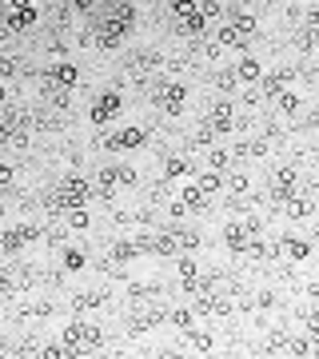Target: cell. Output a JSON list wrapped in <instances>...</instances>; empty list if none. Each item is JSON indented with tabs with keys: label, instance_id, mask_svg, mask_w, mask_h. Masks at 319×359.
<instances>
[{
	"label": "cell",
	"instance_id": "44",
	"mask_svg": "<svg viewBox=\"0 0 319 359\" xmlns=\"http://www.w3.org/2000/svg\"><path fill=\"white\" fill-rule=\"evenodd\" d=\"M307 28H311L316 40H319V0H316V4H307Z\"/></svg>",
	"mask_w": 319,
	"mask_h": 359
},
{
	"label": "cell",
	"instance_id": "17",
	"mask_svg": "<svg viewBox=\"0 0 319 359\" xmlns=\"http://www.w3.org/2000/svg\"><path fill=\"white\" fill-rule=\"evenodd\" d=\"M216 140H220V136H216V128H212V124H200V128L188 136V148L192 152H207V148H216Z\"/></svg>",
	"mask_w": 319,
	"mask_h": 359
},
{
	"label": "cell",
	"instance_id": "40",
	"mask_svg": "<svg viewBox=\"0 0 319 359\" xmlns=\"http://www.w3.org/2000/svg\"><path fill=\"white\" fill-rule=\"evenodd\" d=\"M116 180H120L124 188H132V184H136L140 176H136V168H132V164H116Z\"/></svg>",
	"mask_w": 319,
	"mask_h": 359
},
{
	"label": "cell",
	"instance_id": "35",
	"mask_svg": "<svg viewBox=\"0 0 319 359\" xmlns=\"http://www.w3.org/2000/svg\"><path fill=\"white\" fill-rule=\"evenodd\" d=\"M176 271H180V280H196V276H200V267H196V260H192V252H180V256H176Z\"/></svg>",
	"mask_w": 319,
	"mask_h": 359
},
{
	"label": "cell",
	"instance_id": "38",
	"mask_svg": "<svg viewBox=\"0 0 319 359\" xmlns=\"http://www.w3.org/2000/svg\"><path fill=\"white\" fill-rule=\"evenodd\" d=\"M224 188L227 192H251V180H247L244 172H231V176H224Z\"/></svg>",
	"mask_w": 319,
	"mask_h": 359
},
{
	"label": "cell",
	"instance_id": "20",
	"mask_svg": "<svg viewBox=\"0 0 319 359\" xmlns=\"http://www.w3.org/2000/svg\"><path fill=\"white\" fill-rule=\"evenodd\" d=\"M172 232H176V240H180V252H196V247H200V232H196V227L172 220Z\"/></svg>",
	"mask_w": 319,
	"mask_h": 359
},
{
	"label": "cell",
	"instance_id": "41",
	"mask_svg": "<svg viewBox=\"0 0 319 359\" xmlns=\"http://www.w3.org/2000/svg\"><path fill=\"white\" fill-rule=\"evenodd\" d=\"M12 180H17V168H12L8 160H0V192L12 188Z\"/></svg>",
	"mask_w": 319,
	"mask_h": 359
},
{
	"label": "cell",
	"instance_id": "27",
	"mask_svg": "<svg viewBox=\"0 0 319 359\" xmlns=\"http://www.w3.org/2000/svg\"><path fill=\"white\" fill-rule=\"evenodd\" d=\"M64 224L72 227V232H88V227H92V216H88V208H68L64 212Z\"/></svg>",
	"mask_w": 319,
	"mask_h": 359
},
{
	"label": "cell",
	"instance_id": "42",
	"mask_svg": "<svg viewBox=\"0 0 319 359\" xmlns=\"http://www.w3.org/2000/svg\"><path fill=\"white\" fill-rule=\"evenodd\" d=\"M28 316H56V303H48V300L28 303Z\"/></svg>",
	"mask_w": 319,
	"mask_h": 359
},
{
	"label": "cell",
	"instance_id": "48",
	"mask_svg": "<svg viewBox=\"0 0 319 359\" xmlns=\"http://www.w3.org/2000/svg\"><path fill=\"white\" fill-rule=\"evenodd\" d=\"M303 291H307V296H311V300H319V276H311V280H307V287H303Z\"/></svg>",
	"mask_w": 319,
	"mask_h": 359
},
{
	"label": "cell",
	"instance_id": "34",
	"mask_svg": "<svg viewBox=\"0 0 319 359\" xmlns=\"http://www.w3.org/2000/svg\"><path fill=\"white\" fill-rule=\"evenodd\" d=\"M231 164V148H207V168L212 172H227Z\"/></svg>",
	"mask_w": 319,
	"mask_h": 359
},
{
	"label": "cell",
	"instance_id": "39",
	"mask_svg": "<svg viewBox=\"0 0 319 359\" xmlns=\"http://www.w3.org/2000/svg\"><path fill=\"white\" fill-rule=\"evenodd\" d=\"M164 212H168V220H184V216H188V204L180 200V192H176L168 204H164Z\"/></svg>",
	"mask_w": 319,
	"mask_h": 359
},
{
	"label": "cell",
	"instance_id": "24",
	"mask_svg": "<svg viewBox=\"0 0 319 359\" xmlns=\"http://www.w3.org/2000/svg\"><path fill=\"white\" fill-rule=\"evenodd\" d=\"M112 260H120V264H132V260H140V247H136V240H116L112 244Z\"/></svg>",
	"mask_w": 319,
	"mask_h": 359
},
{
	"label": "cell",
	"instance_id": "2",
	"mask_svg": "<svg viewBox=\"0 0 319 359\" xmlns=\"http://www.w3.org/2000/svg\"><path fill=\"white\" fill-rule=\"evenodd\" d=\"M120 112H124V96L116 92V88H108V92H100V96L92 100V108H88V120H92L96 128H104V124H112Z\"/></svg>",
	"mask_w": 319,
	"mask_h": 359
},
{
	"label": "cell",
	"instance_id": "18",
	"mask_svg": "<svg viewBox=\"0 0 319 359\" xmlns=\"http://www.w3.org/2000/svg\"><path fill=\"white\" fill-rule=\"evenodd\" d=\"M180 192V200L188 204V212H207V196L200 192V184L192 180V184H184V188H176Z\"/></svg>",
	"mask_w": 319,
	"mask_h": 359
},
{
	"label": "cell",
	"instance_id": "49",
	"mask_svg": "<svg viewBox=\"0 0 319 359\" xmlns=\"http://www.w3.org/2000/svg\"><path fill=\"white\" fill-rule=\"evenodd\" d=\"M303 128H319V108L311 116H307V124H303Z\"/></svg>",
	"mask_w": 319,
	"mask_h": 359
},
{
	"label": "cell",
	"instance_id": "29",
	"mask_svg": "<svg viewBox=\"0 0 319 359\" xmlns=\"http://www.w3.org/2000/svg\"><path fill=\"white\" fill-rule=\"evenodd\" d=\"M196 184H200V192H204V196H216V192H224V172H212V168H207L204 176L196 180Z\"/></svg>",
	"mask_w": 319,
	"mask_h": 359
},
{
	"label": "cell",
	"instance_id": "19",
	"mask_svg": "<svg viewBox=\"0 0 319 359\" xmlns=\"http://www.w3.org/2000/svg\"><path fill=\"white\" fill-rule=\"evenodd\" d=\"M236 76H240V84H260L263 76V64L256 57H244L240 64H236Z\"/></svg>",
	"mask_w": 319,
	"mask_h": 359
},
{
	"label": "cell",
	"instance_id": "3",
	"mask_svg": "<svg viewBox=\"0 0 319 359\" xmlns=\"http://www.w3.org/2000/svg\"><path fill=\"white\" fill-rule=\"evenodd\" d=\"M56 192L64 200V208H88V200H92V184L84 176H64L56 184Z\"/></svg>",
	"mask_w": 319,
	"mask_h": 359
},
{
	"label": "cell",
	"instance_id": "7",
	"mask_svg": "<svg viewBox=\"0 0 319 359\" xmlns=\"http://www.w3.org/2000/svg\"><path fill=\"white\" fill-rule=\"evenodd\" d=\"M207 124L216 128V136H227L231 132V124H236V112H231V100L220 96L216 104H212V116H207Z\"/></svg>",
	"mask_w": 319,
	"mask_h": 359
},
{
	"label": "cell",
	"instance_id": "22",
	"mask_svg": "<svg viewBox=\"0 0 319 359\" xmlns=\"http://www.w3.org/2000/svg\"><path fill=\"white\" fill-rule=\"evenodd\" d=\"M84 264H88V256H84L80 247H72V244L60 247V267H64V271H80Z\"/></svg>",
	"mask_w": 319,
	"mask_h": 359
},
{
	"label": "cell",
	"instance_id": "25",
	"mask_svg": "<svg viewBox=\"0 0 319 359\" xmlns=\"http://www.w3.org/2000/svg\"><path fill=\"white\" fill-rule=\"evenodd\" d=\"M0 296H4V300L20 296V280H17V271H12V264L0 267Z\"/></svg>",
	"mask_w": 319,
	"mask_h": 359
},
{
	"label": "cell",
	"instance_id": "15",
	"mask_svg": "<svg viewBox=\"0 0 319 359\" xmlns=\"http://www.w3.org/2000/svg\"><path fill=\"white\" fill-rule=\"evenodd\" d=\"M0 252H4V256H20V252H24L20 224H4V227H0Z\"/></svg>",
	"mask_w": 319,
	"mask_h": 359
},
{
	"label": "cell",
	"instance_id": "51",
	"mask_svg": "<svg viewBox=\"0 0 319 359\" xmlns=\"http://www.w3.org/2000/svg\"><path fill=\"white\" fill-rule=\"evenodd\" d=\"M0 100H8V88H4V76H0Z\"/></svg>",
	"mask_w": 319,
	"mask_h": 359
},
{
	"label": "cell",
	"instance_id": "1",
	"mask_svg": "<svg viewBox=\"0 0 319 359\" xmlns=\"http://www.w3.org/2000/svg\"><path fill=\"white\" fill-rule=\"evenodd\" d=\"M188 96H192L188 84H176V80H168V84H164V92H156V100H152V104L168 116V120H176V116L188 112Z\"/></svg>",
	"mask_w": 319,
	"mask_h": 359
},
{
	"label": "cell",
	"instance_id": "10",
	"mask_svg": "<svg viewBox=\"0 0 319 359\" xmlns=\"http://www.w3.org/2000/svg\"><path fill=\"white\" fill-rule=\"evenodd\" d=\"M311 256V244L307 240H300V236H283L280 240V260H287V264H303Z\"/></svg>",
	"mask_w": 319,
	"mask_h": 359
},
{
	"label": "cell",
	"instance_id": "23",
	"mask_svg": "<svg viewBox=\"0 0 319 359\" xmlns=\"http://www.w3.org/2000/svg\"><path fill=\"white\" fill-rule=\"evenodd\" d=\"M164 176L168 180H184V176H192V164L184 156H164Z\"/></svg>",
	"mask_w": 319,
	"mask_h": 359
},
{
	"label": "cell",
	"instance_id": "47",
	"mask_svg": "<svg viewBox=\"0 0 319 359\" xmlns=\"http://www.w3.org/2000/svg\"><path fill=\"white\" fill-rule=\"evenodd\" d=\"M12 132H17V124L0 116V144H8V140H12Z\"/></svg>",
	"mask_w": 319,
	"mask_h": 359
},
{
	"label": "cell",
	"instance_id": "30",
	"mask_svg": "<svg viewBox=\"0 0 319 359\" xmlns=\"http://www.w3.org/2000/svg\"><path fill=\"white\" fill-rule=\"evenodd\" d=\"M276 112H280V116H296V112H300V96L291 92V88H283V92L276 96Z\"/></svg>",
	"mask_w": 319,
	"mask_h": 359
},
{
	"label": "cell",
	"instance_id": "16",
	"mask_svg": "<svg viewBox=\"0 0 319 359\" xmlns=\"http://www.w3.org/2000/svg\"><path fill=\"white\" fill-rule=\"evenodd\" d=\"M271 184L296 192V184H300V168H296V164H276V168H271Z\"/></svg>",
	"mask_w": 319,
	"mask_h": 359
},
{
	"label": "cell",
	"instance_id": "8",
	"mask_svg": "<svg viewBox=\"0 0 319 359\" xmlns=\"http://www.w3.org/2000/svg\"><path fill=\"white\" fill-rule=\"evenodd\" d=\"M44 76H48L52 84H60V88H76V80H80V68H76L72 60L60 57L56 64H48V68H44Z\"/></svg>",
	"mask_w": 319,
	"mask_h": 359
},
{
	"label": "cell",
	"instance_id": "31",
	"mask_svg": "<svg viewBox=\"0 0 319 359\" xmlns=\"http://www.w3.org/2000/svg\"><path fill=\"white\" fill-rule=\"evenodd\" d=\"M168 323L172 327H180V331H188V327H196V311H192V307H172Z\"/></svg>",
	"mask_w": 319,
	"mask_h": 359
},
{
	"label": "cell",
	"instance_id": "50",
	"mask_svg": "<svg viewBox=\"0 0 319 359\" xmlns=\"http://www.w3.org/2000/svg\"><path fill=\"white\" fill-rule=\"evenodd\" d=\"M4 4H8V8H28L32 0H4Z\"/></svg>",
	"mask_w": 319,
	"mask_h": 359
},
{
	"label": "cell",
	"instance_id": "12",
	"mask_svg": "<svg viewBox=\"0 0 319 359\" xmlns=\"http://www.w3.org/2000/svg\"><path fill=\"white\" fill-rule=\"evenodd\" d=\"M180 347H188L196 356H207V351H216V336H212V331H200V327H188Z\"/></svg>",
	"mask_w": 319,
	"mask_h": 359
},
{
	"label": "cell",
	"instance_id": "28",
	"mask_svg": "<svg viewBox=\"0 0 319 359\" xmlns=\"http://www.w3.org/2000/svg\"><path fill=\"white\" fill-rule=\"evenodd\" d=\"M291 44H296L300 52H307V57H311V52H316V32H311L307 24H300V28L291 32Z\"/></svg>",
	"mask_w": 319,
	"mask_h": 359
},
{
	"label": "cell",
	"instance_id": "37",
	"mask_svg": "<svg viewBox=\"0 0 319 359\" xmlns=\"http://www.w3.org/2000/svg\"><path fill=\"white\" fill-rule=\"evenodd\" d=\"M200 12H204V20H224L227 4L224 0H200Z\"/></svg>",
	"mask_w": 319,
	"mask_h": 359
},
{
	"label": "cell",
	"instance_id": "36",
	"mask_svg": "<svg viewBox=\"0 0 319 359\" xmlns=\"http://www.w3.org/2000/svg\"><path fill=\"white\" fill-rule=\"evenodd\" d=\"M20 64H24L20 57H12V52H4V57H0V76H4V80H12V76H20V72H24Z\"/></svg>",
	"mask_w": 319,
	"mask_h": 359
},
{
	"label": "cell",
	"instance_id": "32",
	"mask_svg": "<svg viewBox=\"0 0 319 359\" xmlns=\"http://www.w3.org/2000/svg\"><path fill=\"white\" fill-rule=\"evenodd\" d=\"M60 340L72 347L76 356H80V340H84V320H72V323H64V336Z\"/></svg>",
	"mask_w": 319,
	"mask_h": 359
},
{
	"label": "cell",
	"instance_id": "45",
	"mask_svg": "<svg viewBox=\"0 0 319 359\" xmlns=\"http://www.w3.org/2000/svg\"><path fill=\"white\" fill-rule=\"evenodd\" d=\"M260 100H263L260 84H247V92H244V104H247V108H256V104H260Z\"/></svg>",
	"mask_w": 319,
	"mask_h": 359
},
{
	"label": "cell",
	"instance_id": "21",
	"mask_svg": "<svg viewBox=\"0 0 319 359\" xmlns=\"http://www.w3.org/2000/svg\"><path fill=\"white\" fill-rule=\"evenodd\" d=\"M207 80H212V88H216V92H231V88H236V84H240V76H236V68H216V72L207 76Z\"/></svg>",
	"mask_w": 319,
	"mask_h": 359
},
{
	"label": "cell",
	"instance_id": "26",
	"mask_svg": "<svg viewBox=\"0 0 319 359\" xmlns=\"http://www.w3.org/2000/svg\"><path fill=\"white\" fill-rule=\"evenodd\" d=\"M40 359H72L76 351L68 347L64 340H52V343H40V351H37Z\"/></svg>",
	"mask_w": 319,
	"mask_h": 359
},
{
	"label": "cell",
	"instance_id": "13",
	"mask_svg": "<svg viewBox=\"0 0 319 359\" xmlns=\"http://www.w3.org/2000/svg\"><path fill=\"white\" fill-rule=\"evenodd\" d=\"M152 256H160V260H172V256H180V240H176L172 224H164L160 232H156V252H152Z\"/></svg>",
	"mask_w": 319,
	"mask_h": 359
},
{
	"label": "cell",
	"instance_id": "33",
	"mask_svg": "<svg viewBox=\"0 0 319 359\" xmlns=\"http://www.w3.org/2000/svg\"><path fill=\"white\" fill-rule=\"evenodd\" d=\"M200 12V0H172V20L180 24V20H188Z\"/></svg>",
	"mask_w": 319,
	"mask_h": 359
},
{
	"label": "cell",
	"instance_id": "9",
	"mask_svg": "<svg viewBox=\"0 0 319 359\" xmlns=\"http://www.w3.org/2000/svg\"><path fill=\"white\" fill-rule=\"evenodd\" d=\"M216 40H220L224 48H240V52H247V44H251V32H244V28H236V24L220 20V28H216Z\"/></svg>",
	"mask_w": 319,
	"mask_h": 359
},
{
	"label": "cell",
	"instance_id": "14",
	"mask_svg": "<svg viewBox=\"0 0 319 359\" xmlns=\"http://www.w3.org/2000/svg\"><path fill=\"white\" fill-rule=\"evenodd\" d=\"M37 4H28V8H8V24H12V32H28V28H37Z\"/></svg>",
	"mask_w": 319,
	"mask_h": 359
},
{
	"label": "cell",
	"instance_id": "43",
	"mask_svg": "<svg viewBox=\"0 0 319 359\" xmlns=\"http://www.w3.org/2000/svg\"><path fill=\"white\" fill-rule=\"evenodd\" d=\"M200 52H204V60H220L224 44H220V40H207V44H200Z\"/></svg>",
	"mask_w": 319,
	"mask_h": 359
},
{
	"label": "cell",
	"instance_id": "46",
	"mask_svg": "<svg viewBox=\"0 0 319 359\" xmlns=\"http://www.w3.org/2000/svg\"><path fill=\"white\" fill-rule=\"evenodd\" d=\"M72 12H80V17H92V12H96V0H72Z\"/></svg>",
	"mask_w": 319,
	"mask_h": 359
},
{
	"label": "cell",
	"instance_id": "5",
	"mask_svg": "<svg viewBox=\"0 0 319 359\" xmlns=\"http://www.w3.org/2000/svg\"><path fill=\"white\" fill-rule=\"evenodd\" d=\"M251 240H260V236L247 227V220H231V224H224V247L231 252V256H244L247 247H251Z\"/></svg>",
	"mask_w": 319,
	"mask_h": 359
},
{
	"label": "cell",
	"instance_id": "11",
	"mask_svg": "<svg viewBox=\"0 0 319 359\" xmlns=\"http://www.w3.org/2000/svg\"><path fill=\"white\" fill-rule=\"evenodd\" d=\"M104 303H108V291H104V287H88V291H76L72 296V311L84 316V311H92V307H104Z\"/></svg>",
	"mask_w": 319,
	"mask_h": 359
},
{
	"label": "cell",
	"instance_id": "4",
	"mask_svg": "<svg viewBox=\"0 0 319 359\" xmlns=\"http://www.w3.org/2000/svg\"><path fill=\"white\" fill-rule=\"evenodd\" d=\"M148 144V128H116L104 136V152H132Z\"/></svg>",
	"mask_w": 319,
	"mask_h": 359
},
{
	"label": "cell",
	"instance_id": "6",
	"mask_svg": "<svg viewBox=\"0 0 319 359\" xmlns=\"http://www.w3.org/2000/svg\"><path fill=\"white\" fill-rule=\"evenodd\" d=\"M316 208H319V200L303 196V192H291V196L283 200V216H287V220H311Z\"/></svg>",
	"mask_w": 319,
	"mask_h": 359
},
{
	"label": "cell",
	"instance_id": "52",
	"mask_svg": "<svg viewBox=\"0 0 319 359\" xmlns=\"http://www.w3.org/2000/svg\"><path fill=\"white\" fill-rule=\"evenodd\" d=\"M316 60H319V40H316Z\"/></svg>",
	"mask_w": 319,
	"mask_h": 359
}]
</instances>
